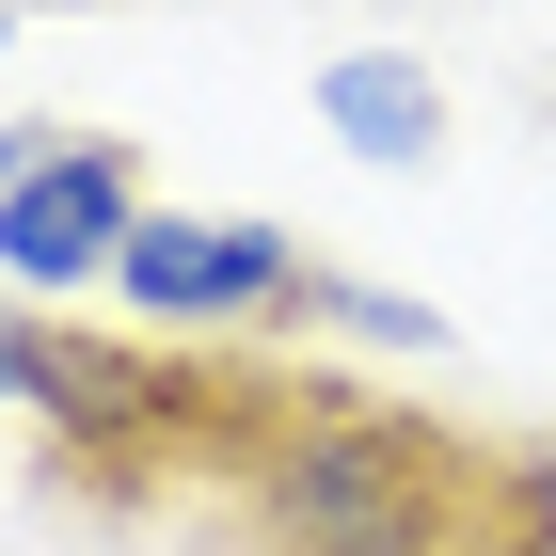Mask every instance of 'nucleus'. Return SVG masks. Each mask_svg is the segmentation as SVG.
Masks as SVG:
<instances>
[{
    "label": "nucleus",
    "mask_w": 556,
    "mask_h": 556,
    "mask_svg": "<svg viewBox=\"0 0 556 556\" xmlns=\"http://www.w3.org/2000/svg\"><path fill=\"white\" fill-rule=\"evenodd\" d=\"M128 525L191 556H556L541 445L445 429L429 397L287 350H207V397Z\"/></svg>",
    "instance_id": "f257e3e1"
},
{
    "label": "nucleus",
    "mask_w": 556,
    "mask_h": 556,
    "mask_svg": "<svg viewBox=\"0 0 556 556\" xmlns=\"http://www.w3.org/2000/svg\"><path fill=\"white\" fill-rule=\"evenodd\" d=\"M112 302L191 350H287V334H318V255L255 207H143L128 255H112Z\"/></svg>",
    "instance_id": "f03ea898"
},
{
    "label": "nucleus",
    "mask_w": 556,
    "mask_h": 556,
    "mask_svg": "<svg viewBox=\"0 0 556 556\" xmlns=\"http://www.w3.org/2000/svg\"><path fill=\"white\" fill-rule=\"evenodd\" d=\"M128 223H143V143L64 128L16 191H0V287H16V302H80V287H112Z\"/></svg>",
    "instance_id": "7ed1b4c3"
},
{
    "label": "nucleus",
    "mask_w": 556,
    "mask_h": 556,
    "mask_svg": "<svg viewBox=\"0 0 556 556\" xmlns=\"http://www.w3.org/2000/svg\"><path fill=\"white\" fill-rule=\"evenodd\" d=\"M318 128H334L350 160H382V175H429L445 160V96H429L414 48H334V64H318Z\"/></svg>",
    "instance_id": "20e7f679"
},
{
    "label": "nucleus",
    "mask_w": 556,
    "mask_h": 556,
    "mask_svg": "<svg viewBox=\"0 0 556 556\" xmlns=\"http://www.w3.org/2000/svg\"><path fill=\"white\" fill-rule=\"evenodd\" d=\"M318 334H350V350H445V318H429V302H397V287L318 270Z\"/></svg>",
    "instance_id": "39448f33"
},
{
    "label": "nucleus",
    "mask_w": 556,
    "mask_h": 556,
    "mask_svg": "<svg viewBox=\"0 0 556 556\" xmlns=\"http://www.w3.org/2000/svg\"><path fill=\"white\" fill-rule=\"evenodd\" d=\"M48 143H64V128H0V191H16V175H33Z\"/></svg>",
    "instance_id": "423d86ee"
},
{
    "label": "nucleus",
    "mask_w": 556,
    "mask_h": 556,
    "mask_svg": "<svg viewBox=\"0 0 556 556\" xmlns=\"http://www.w3.org/2000/svg\"><path fill=\"white\" fill-rule=\"evenodd\" d=\"M541 525H556V445H541Z\"/></svg>",
    "instance_id": "0eeeda50"
},
{
    "label": "nucleus",
    "mask_w": 556,
    "mask_h": 556,
    "mask_svg": "<svg viewBox=\"0 0 556 556\" xmlns=\"http://www.w3.org/2000/svg\"><path fill=\"white\" fill-rule=\"evenodd\" d=\"M0 33H16V0H0Z\"/></svg>",
    "instance_id": "6e6552de"
}]
</instances>
